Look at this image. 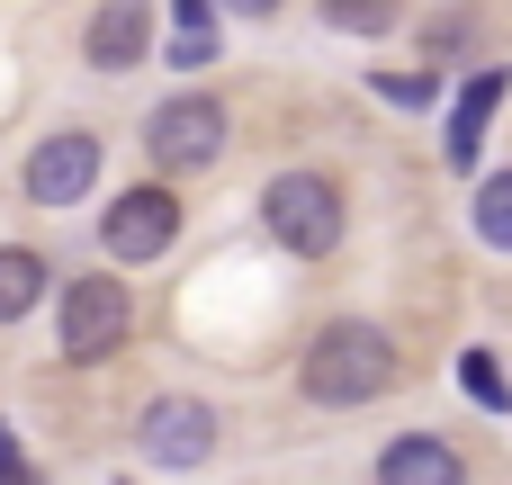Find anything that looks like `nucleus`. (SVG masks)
Returning a JSON list of instances; mask_svg holds the SVG:
<instances>
[{
    "label": "nucleus",
    "mask_w": 512,
    "mask_h": 485,
    "mask_svg": "<svg viewBox=\"0 0 512 485\" xmlns=\"http://www.w3.org/2000/svg\"><path fill=\"white\" fill-rule=\"evenodd\" d=\"M297 387H306V405H369V396L396 387V342H387L378 324L342 315V324H324V333L306 342Z\"/></svg>",
    "instance_id": "obj_1"
},
{
    "label": "nucleus",
    "mask_w": 512,
    "mask_h": 485,
    "mask_svg": "<svg viewBox=\"0 0 512 485\" xmlns=\"http://www.w3.org/2000/svg\"><path fill=\"white\" fill-rule=\"evenodd\" d=\"M261 225H270L279 252L324 261V252L342 243V189H333L324 171H279V180L261 189Z\"/></svg>",
    "instance_id": "obj_2"
},
{
    "label": "nucleus",
    "mask_w": 512,
    "mask_h": 485,
    "mask_svg": "<svg viewBox=\"0 0 512 485\" xmlns=\"http://www.w3.org/2000/svg\"><path fill=\"white\" fill-rule=\"evenodd\" d=\"M144 153H153V171H207L225 153V99H207V90L162 99L144 117Z\"/></svg>",
    "instance_id": "obj_3"
},
{
    "label": "nucleus",
    "mask_w": 512,
    "mask_h": 485,
    "mask_svg": "<svg viewBox=\"0 0 512 485\" xmlns=\"http://www.w3.org/2000/svg\"><path fill=\"white\" fill-rule=\"evenodd\" d=\"M126 324H135V306H126V288L117 279H72L63 297H54V333H63V360H108L117 342H126Z\"/></svg>",
    "instance_id": "obj_4"
},
{
    "label": "nucleus",
    "mask_w": 512,
    "mask_h": 485,
    "mask_svg": "<svg viewBox=\"0 0 512 485\" xmlns=\"http://www.w3.org/2000/svg\"><path fill=\"white\" fill-rule=\"evenodd\" d=\"M99 243H108V261H162V252L180 243V198H171L162 180H144V189L108 198V216H99Z\"/></svg>",
    "instance_id": "obj_5"
},
{
    "label": "nucleus",
    "mask_w": 512,
    "mask_h": 485,
    "mask_svg": "<svg viewBox=\"0 0 512 485\" xmlns=\"http://www.w3.org/2000/svg\"><path fill=\"white\" fill-rule=\"evenodd\" d=\"M135 450H144L153 468H207V459H216V405H198V396H153L144 423H135Z\"/></svg>",
    "instance_id": "obj_6"
},
{
    "label": "nucleus",
    "mask_w": 512,
    "mask_h": 485,
    "mask_svg": "<svg viewBox=\"0 0 512 485\" xmlns=\"http://www.w3.org/2000/svg\"><path fill=\"white\" fill-rule=\"evenodd\" d=\"M99 135H81V126H63V135H45L36 153H27V171H18V189L36 198V207H72V198H90L99 189Z\"/></svg>",
    "instance_id": "obj_7"
},
{
    "label": "nucleus",
    "mask_w": 512,
    "mask_h": 485,
    "mask_svg": "<svg viewBox=\"0 0 512 485\" xmlns=\"http://www.w3.org/2000/svg\"><path fill=\"white\" fill-rule=\"evenodd\" d=\"M81 54H90V72H135L153 54V0H99L81 27Z\"/></svg>",
    "instance_id": "obj_8"
},
{
    "label": "nucleus",
    "mask_w": 512,
    "mask_h": 485,
    "mask_svg": "<svg viewBox=\"0 0 512 485\" xmlns=\"http://www.w3.org/2000/svg\"><path fill=\"white\" fill-rule=\"evenodd\" d=\"M504 81L512 72H468V81H459V108H450V135H441L450 171H468V162L486 153V126H495V108H504Z\"/></svg>",
    "instance_id": "obj_9"
},
{
    "label": "nucleus",
    "mask_w": 512,
    "mask_h": 485,
    "mask_svg": "<svg viewBox=\"0 0 512 485\" xmlns=\"http://www.w3.org/2000/svg\"><path fill=\"white\" fill-rule=\"evenodd\" d=\"M378 485H468V459L441 432H405L378 450Z\"/></svg>",
    "instance_id": "obj_10"
},
{
    "label": "nucleus",
    "mask_w": 512,
    "mask_h": 485,
    "mask_svg": "<svg viewBox=\"0 0 512 485\" xmlns=\"http://www.w3.org/2000/svg\"><path fill=\"white\" fill-rule=\"evenodd\" d=\"M45 297H54V270H45V252H27V243H0V324L36 315Z\"/></svg>",
    "instance_id": "obj_11"
},
{
    "label": "nucleus",
    "mask_w": 512,
    "mask_h": 485,
    "mask_svg": "<svg viewBox=\"0 0 512 485\" xmlns=\"http://www.w3.org/2000/svg\"><path fill=\"white\" fill-rule=\"evenodd\" d=\"M468 225H477V243H486V252H512V171H486V180H477Z\"/></svg>",
    "instance_id": "obj_12"
},
{
    "label": "nucleus",
    "mask_w": 512,
    "mask_h": 485,
    "mask_svg": "<svg viewBox=\"0 0 512 485\" xmlns=\"http://www.w3.org/2000/svg\"><path fill=\"white\" fill-rule=\"evenodd\" d=\"M459 378H468V396L486 414H512V387H504V369H495V351H459Z\"/></svg>",
    "instance_id": "obj_13"
},
{
    "label": "nucleus",
    "mask_w": 512,
    "mask_h": 485,
    "mask_svg": "<svg viewBox=\"0 0 512 485\" xmlns=\"http://www.w3.org/2000/svg\"><path fill=\"white\" fill-rule=\"evenodd\" d=\"M324 18L351 36H378V27H396V0H324Z\"/></svg>",
    "instance_id": "obj_14"
},
{
    "label": "nucleus",
    "mask_w": 512,
    "mask_h": 485,
    "mask_svg": "<svg viewBox=\"0 0 512 485\" xmlns=\"http://www.w3.org/2000/svg\"><path fill=\"white\" fill-rule=\"evenodd\" d=\"M387 99H396V108H423V99H432V72H396Z\"/></svg>",
    "instance_id": "obj_15"
},
{
    "label": "nucleus",
    "mask_w": 512,
    "mask_h": 485,
    "mask_svg": "<svg viewBox=\"0 0 512 485\" xmlns=\"http://www.w3.org/2000/svg\"><path fill=\"white\" fill-rule=\"evenodd\" d=\"M18 477H27V450H18V432L0 423V485H18Z\"/></svg>",
    "instance_id": "obj_16"
},
{
    "label": "nucleus",
    "mask_w": 512,
    "mask_h": 485,
    "mask_svg": "<svg viewBox=\"0 0 512 485\" xmlns=\"http://www.w3.org/2000/svg\"><path fill=\"white\" fill-rule=\"evenodd\" d=\"M225 9H234V18H270L279 0H225Z\"/></svg>",
    "instance_id": "obj_17"
},
{
    "label": "nucleus",
    "mask_w": 512,
    "mask_h": 485,
    "mask_svg": "<svg viewBox=\"0 0 512 485\" xmlns=\"http://www.w3.org/2000/svg\"><path fill=\"white\" fill-rule=\"evenodd\" d=\"M18 485H45V477H36V468H27V477H18Z\"/></svg>",
    "instance_id": "obj_18"
}]
</instances>
